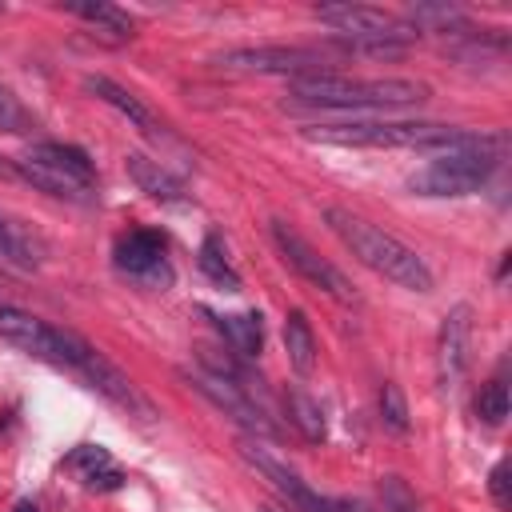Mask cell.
<instances>
[{
    "label": "cell",
    "mask_w": 512,
    "mask_h": 512,
    "mask_svg": "<svg viewBox=\"0 0 512 512\" xmlns=\"http://www.w3.org/2000/svg\"><path fill=\"white\" fill-rule=\"evenodd\" d=\"M16 172H20L24 180H32V184H36L40 192H48V196L76 200V204H88V200H92V192H88V188H80V184L64 180L60 172H52V168H44V164H36V160H28V156H20V160H16Z\"/></svg>",
    "instance_id": "19"
},
{
    "label": "cell",
    "mask_w": 512,
    "mask_h": 512,
    "mask_svg": "<svg viewBox=\"0 0 512 512\" xmlns=\"http://www.w3.org/2000/svg\"><path fill=\"white\" fill-rule=\"evenodd\" d=\"M412 32H468V20L460 8H448V4H416L404 20Z\"/></svg>",
    "instance_id": "23"
},
{
    "label": "cell",
    "mask_w": 512,
    "mask_h": 512,
    "mask_svg": "<svg viewBox=\"0 0 512 512\" xmlns=\"http://www.w3.org/2000/svg\"><path fill=\"white\" fill-rule=\"evenodd\" d=\"M332 512H372L364 500H352V496H340V500H328Z\"/></svg>",
    "instance_id": "31"
},
{
    "label": "cell",
    "mask_w": 512,
    "mask_h": 512,
    "mask_svg": "<svg viewBox=\"0 0 512 512\" xmlns=\"http://www.w3.org/2000/svg\"><path fill=\"white\" fill-rule=\"evenodd\" d=\"M272 240H276L280 256L288 260V268H296L312 288L328 292V296L340 300V304H356V288L348 284V276H344L336 264H328L288 220H272Z\"/></svg>",
    "instance_id": "8"
},
{
    "label": "cell",
    "mask_w": 512,
    "mask_h": 512,
    "mask_svg": "<svg viewBox=\"0 0 512 512\" xmlns=\"http://www.w3.org/2000/svg\"><path fill=\"white\" fill-rule=\"evenodd\" d=\"M200 312L212 320V328L224 336V344H228L236 356H244V360H256V356H260V348H264L260 312H232V316H216V312H208V308H200Z\"/></svg>",
    "instance_id": "16"
},
{
    "label": "cell",
    "mask_w": 512,
    "mask_h": 512,
    "mask_svg": "<svg viewBox=\"0 0 512 512\" xmlns=\"http://www.w3.org/2000/svg\"><path fill=\"white\" fill-rule=\"evenodd\" d=\"M304 140L336 148H424V152H460V148H504L500 136L468 132L432 120H348V124H308Z\"/></svg>",
    "instance_id": "1"
},
{
    "label": "cell",
    "mask_w": 512,
    "mask_h": 512,
    "mask_svg": "<svg viewBox=\"0 0 512 512\" xmlns=\"http://www.w3.org/2000/svg\"><path fill=\"white\" fill-rule=\"evenodd\" d=\"M0 256L4 260H12V264H32V256H28V244L16 236V228L0 216Z\"/></svg>",
    "instance_id": "29"
},
{
    "label": "cell",
    "mask_w": 512,
    "mask_h": 512,
    "mask_svg": "<svg viewBox=\"0 0 512 512\" xmlns=\"http://www.w3.org/2000/svg\"><path fill=\"white\" fill-rule=\"evenodd\" d=\"M84 88H88L96 100L112 104L120 116H128L136 128H156V116L148 112V104H144L140 96H132L128 88H120L116 80H108V76H88V80H84Z\"/></svg>",
    "instance_id": "17"
},
{
    "label": "cell",
    "mask_w": 512,
    "mask_h": 512,
    "mask_svg": "<svg viewBox=\"0 0 512 512\" xmlns=\"http://www.w3.org/2000/svg\"><path fill=\"white\" fill-rule=\"evenodd\" d=\"M324 220L344 240V248L360 264H368L372 272H380L384 280H392V284H400L408 292H432V268L408 244H400L396 236L380 232L376 224L352 216L348 208H324Z\"/></svg>",
    "instance_id": "2"
},
{
    "label": "cell",
    "mask_w": 512,
    "mask_h": 512,
    "mask_svg": "<svg viewBox=\"0 0 512 512\" xmlns=\"http://www.w3.org/2000/svg\"><path fill=\"white\" fill-rule=\"evenodd\" d=\"M68 468H76V472L92 484L100 472H108V468H112V456H108L100 444H80V448L68 456Z\"/></svg>",
    "instance_id": "26"
},
{
    "label": "cell",
    "mask_w": 512,
    "mask_h": 512,
    "mask_svg": "<svg viewBox=\"0 0 512 512\" xmlns=\"http://www.w3.org/2000/svg\"><path fill=\"white\" fill-rule=\"evenodd\" d=\"M24 156L36 160V164H44V168H52V172H60L64 180H72V184H80V188H88V192H92V184H96V168H92L88 152L76 148V144L44 140V144H32Z\"/></svg>",
    "instance_id": "14"
},
{
    "label": "cell",
    "mask_w": 512,
    "mask_h": 512,
    "mask_svg": "<svg viewBox=\"0 0 512 512\" xmlns=\"http://www.w3.org/2000/svg\"><path fill=\"white\" fill-rule=\"evenodd\" d=\"M380 416L392 432H408V400H404L400 384H392V380L380 388Z\"/></svg>",
    "instance_id": "25"
},
{
    "label": "cell",
    "mask_w": 512,
    "mask_h": 512,
    "mask_svg": "<svg viewBox=\"0 0 512 512\" xmlns=\"http://www.w3.org/2000/svg\"><path fill=\"white\" fill-rule=\"evenodd\" d=\"M64 8H68L72 16L96 24L104 40H128V36H132V20H128V12H120L116 4H64Z\"/></svg>",
    "instance_id": "22"
},
{
    "label": "cell",
    "mask_w": 512,
    "mask_h": 512,
    "mask_svg": "<svg viewBox=\"0 0 512 512\" xmlns=\"http://www.w3.org/2000/svg\"><path fill=\"white\" fill-rule=\"evenodd\" d=\"M476 416H480L484 424H504V416H508V384H504V380H488V384L480 388V396H476Z\"/></svg>",
    "instance_id": "24"
},
{
    "label": "cell",
    "mask_w": 512,
    "mask_h": 512,
    "mask_svg": "<svg viewBox=\"0 0 512 512\" xmlns=\"http://www.w3.org/2000/svg\"><path fill=\"white\" fill-rule=\"evenodd\" d=\"M220 68L232 72H268V76H336V64L316 48H284V44H260V48H228L216 56Z\"/></svg>",
    "instance_id": "7"
},
{
    "label": "cell",
    "mask_w": 512,
    "mask_h": 512,
    "mask_svg": "<svg viewBox=\"0 0 512 512\" xmlns=\"http://www.w3.org/2000/svg\"><path fill=\"white\" fill-rule=\"evenodd\" d=\"M288 92L304 104L320 108H412L432 96L424 80H404V76H372V80H352V76H300L288 84Z\"/></svg>",
    "instance_id": "3"
},
{
    "label": "cell",
    "mask_w": 512,
    "mask_h": 512,
    "mask_svg": "<svg viewBox=\"0 0 512 512\" xmlns=\"http://www.w3.org/2000/svg\"><path fill=\"white\" fill-rule=\"evenodd\" d=\"M284 404H288V420L300 428V436H304L308 444H320V440L328 436V428H324V412H320V404H316L304 388H288Z\"/></svg>",
    "instance_id": "21"
},
{
    "label": "cell",
    "mask_w": 512,
    "mask_h": 512,
    "mask_svg": "<svg viewBox=\"0 0 512 512\" xmlns=\"http://www.w3.org/2000/svg\"><path fill=\"white\" fill-rule=\"evenodd\" d=\"M284 352H288V364L300 372V376H312L316 368V336H312V324L300 308H292L284 316Z\"/></svg>",
    "instance_id": "18"
},
{
    "label": "cell",
    "mask_w": 512,
    "mask_h": 512,
    "mask_svg": "<svg viewBox=\"0 0 512 512\" xmlns=\"http://www.w3.org/2000/svg\"><path fill=\"white\" fill-rule=\"evenodd\" d=\"M380 500H384V512H420L416 504V492L400 480V476H380Z\"/></svg>",
    "instance_id": "27"
},
{
    "label": "cell",
    "mask_w": 512,
    "mask_h": 512,
    "mask_svg": "<svg viewBox=\"0 0 512 512\" xmlns=\"http://www.w3.org/2000/svg\"><path fill=\"white\" fill-rule=\"evenodd\" d=\"M124 172H128V180H132L144 196H152V200H160V204H180V200H184V184H180L160 160H148V156L132 152V156H124Z\"/></svg>",
    "instance_id": "15"
},
{
    "label": "cell",
    "mask_w": 512,
    "mask_h": 512,
    "mask_svg": "<svg viewBox=\"0 0 512 512\" xmlns=\"http://www.w3.org/2000/svg\"><path fill=\"white\" fill-rule=\"evenodd\" d=\"M264 512H276V508H264Z\"/></svg>",
    "instance_id": "33"
},
{
    "label": "cell",
    "mask_w": 512,
    "mask_h": 512,
    "mask_svg": "<svg viewBox=\"0 0 512 512\" xmlns=\"http://www.w3.org/2000/svg\"><path fill=\"white\" fill-rule=\"evenodd\" d=\"M196 264H200V272H204L216 288L240 292V276H236V268L228 264V252H224V240H220V236H204V244H200V252H196Z\"/></svg>",
    "instance_id": "20"
},
{
    "label": "cell",
    "mask_w": 512,
    "mask_h": 512,
    "mask_svg": "<svg viewBox=\"0 0 512 512\" xmlns=\"http://www.w3.org/2000/svg\"><path fill=\"white\" fill-rule=\"evenodd\" d=\"M240 456H244L252 468H260V472L276 484V492H284L300 512H332V508H328V500H320V496H316V492H312V488H308V484H304L288 464H280V460H276L272 452H264L256 440H240Z\"/></svg>",
    "instance_id": "11"
},
{
    "label": "cell",
    "mask_w": 512,
    "mask_h": 512,
    "mask_svg": "<svg viewBox=\"0 0 512 512\" xmlns=\"http://www.w3.org/2000/svg\"><path fill=\"white\" fill-rule=\"evenodd\" d=\"M468 304H456L444 324H440V344H436V364H440V380L456 384L468 368V336H472V320H468Z\"/></svg>",
    "instance_id": "12"
},
{
    "label": "cell",
    "mask_w": 512,
    "mask_h": 512,
    "mask_svg": "<svg viewBox=\"0 0 512 512\" xmlns=\"http://www.w3.org/2000/svg\"><path fill=\"white\" fill-rule=\"evenodd\" d=\"M512 464L508 460H500L496 468H492V476H488V492H492V500H496V508H512Z\"/></svg>",
    "instance_id": "30"
},
{
    "label": "cell",
    "mask_w": 512,
    "mask_h": 512,
    "mask_svg": "<svg viewBox=\"0 0 512 512\" xmlns=\"http://www.w3.org/2000/svg\"><path fill=\"white\" fill-rule=\"evenodd\" d=\"M36 128V120L24 112V104L8 92V88H0V132H8V136H24V132H32Z\"/></svg>",
    "instance_id": "28"
},
{
    "label": "cell",
    "mask_w": 512,
    "mask_h": 512,
    "mask_svg": "<svg viewBox=\"0 0 512 512\" xmlns=\"http://www.w3.org/2000/svg\"><path fill=\"white\" fill-rule=\"evenodd\" d=\"M16 512H36V508H32L28 500H20V504H16Z\"/></svg>",
    "instance_id": "32"
},
{
    "label": "cell",
    "mask_w": 512,
    "mask_h": 512,
    "mask_svg": "<svg viewBox=\"0 0 512 512\" xmlns=\"http://www.w3.org/2000/svg\"><path fill=\"white\" fill-rule=\"evenodd\" d=\"M504 148H460V152H444L432 164H424L420 172L408 176V188L416 196H468L476 192L500 160Z\"/></svg>",
    "instance_id": "5"
},
{
    "label": "cell",
    "mask_w": 512,
    "mask_h": 512,
    "mask_svg": "<svg viewBox=\"0 0 512 512\" xmlns=\"http://www.w3.org/2000/svg\"><path fill=\"white\" fill-rule=\"evenodd\" d=\"M180 376H184L204 400H212L224 416H232L240 428H248V432H256V436H272V424L264 420V412L256 408V400H252L240 384H232L228 376H216V372H208V368H192V372L184 368Z\"/></svg>",
    "instance_id": "9"
},
{
    "label": "cell",
    "mask_w": 512,
    "mask_h": 512,
    "mask_svg": "<svg viewBox=\"0 0 512 512\" xmlns=\"http://www.w3.org/2000/svg\"><path fill=\"white\" fill-rule=\"evenodd\" d=\"M112 256H116V268L120 272H128V276H136L144 284H168L172 280V272L164 264V240H160V232L136 228V232H128V236L116 240V252Z\"/></svg>",
    "instance_id": "10"
},
{
    "label": "cell",
    "mask_w": 512,
    "mask_h": 512,
    "mask_svg": "<svg viewBox=\"0 0 512 512\" xmlns=\"http://www.w3.org/2000/svg\"><path fill=\"white\" fill-rule=\"evenodd\" d=\"M0 340L32 352V356H44V360H60L68 368H80L88 356H92V344L68 328H56L16 304H0Z\"/></svg>",
    "instance_id": "4"
},
{
    "label": "cell",
    "mask_w": 512,
    "mask_h": 512,
    "mask_svg": "<svg viewBox=\"0 0 512 512\" xmlns=\"http://www.w3.org/2000/svg\"><path fill=\"white\" fill-rule=\"evenodd\" d=\"M76 372H80V376H84V380H88L96 392H104L108 400H116L120 408L140 412V416H152V404H148V400H144V396L132 388V380H128L120 368H112V364H108V360H104L96 348H92V356H88V360H84Z\"/></svg>",
    "instance_id": "13"
},
{
    "label": "cell",
    "mask_w": 512,
    "mask_h": 512,
    "mask_svg": "<svg viewBox=\"0 0 512 512\" xmlns=\"http://www.w3.org/2000/svg\"><path fill=\"white\" fill-rule=\"evenodd\" d=\"M316 20L328 24L336 32V40H348V44H400V48H408L416 40V32L400 16L372 8V4H320Z\"/></svg>",
    "instance_id": "6"
}]
</instances>
